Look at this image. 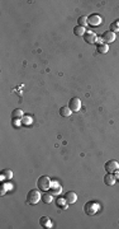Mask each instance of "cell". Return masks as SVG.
<instances>
[{
	"label": "cell",
	"mask_w": 119,
	"mask_h": 229,
	"mask_svg": "<svg viewBox=\"0 0 119 229\" xmlns=\"http://www.w3.org/2000/svg\"><path fill=\"white\" fill-rule=\"evenodd\" d=\"M39 200H42V194L39 192V188H33L31 190L27 195V202L31 205H36L39 202Z\"/></svg>",
	"instance_id": "6da1fadb"
},
{
	"label": "cell",
	"mask_w": 119,
	"mask_h": 229,
	"mask_svg": "<svg viewBox=\"0 0 119 229\" xmlns=\"http://www.w3.org/2000/svg\"><path fill=\"white\" fill-rule=\"evenodd\" d=\"M99 209H100V205H99L98 202H95V201H89V202H86L85 206H84V211H85L86 215L93 216V215H95V214L99 211Z\"/></svg>",
	"instance_id": "7a4b0ae2"
},
{
	"label": "cell",
	"mask_w": 119,
	"mask_h": 229,
	"mask_svg": "<svg viewBox=\"0 0 119 229\" xmlns=\"http://www.w3.org/2000/svg\"><path fill=\"white\" fill-rule=\"evenodd\" d=\"M51 183H52V181L50 180L48 176H41L37 181V186L41 191H48L51 187Z\"/></svg>",
	"instance_id": "3957f363"
},
{
	"label": "cell",
	"mask_w": 119,
	"mask_h": 229,
	"mask_svg": "<svg viewBox=\"0 0 119 229\" xmlns=\"http://www.w3.org/2000/svg\"><path fill=\"white\" fill-rule=\"evenodd\" d=\"M102 22H103V19L99 14H90L88 17V24L91 27H99L102 24Z\"/></svg>",
	"instance_id": "277c9868"
},
{
	"label": "cell",
	"mask_w": 119,
	"mask_h": 229,
	"mask_svg": "<svg viewBox=\"0 0 119 229\" xmlns=\"http://www.w3.org/2000/svg\"><path fill=\"white\" fill-rule=\"evenodd\" d=\"M69 107L72 112H79L81 108V99L77 98V97H74L69 101Z\"/></svg>",
	"instance_id": "5b68a950"
},
{
	"label": "cell",
	"mask_w": 119,
	"mask_h": 229,
	"mask_svg": "<svg viewBox=\"0 0 119 229\" xmlns=\"http://www.w3.org/2000/svg\"><path fill=\"white\" fill-rule=\"evenodd\" d=\"M104 168H105V170H107V173H114L115 170L119 169V163H118L117 160L112 159V160H108V162L105 163Z\"/></svg>",
	"instance_id": "8992f818"
},
{
	"label": "cell",
	"mask_w": 119,
	"mask_h": 229,
	"mask_svg": "<svg viewBox=\"0 0 119 229\" xmlns=\"http://www.w3.org/2000/svg\"><path fill=\"white\" fill-rule=\"evenodd\" d=\"M50 192L53 195V196H58V195H61V192H62V186L60 185L57 181H52V183H51V187H50Z\"/></svg>",
	"instance_id": "52a82bcc"
},
{
	"label": "cell",
	"mask_w": 119,
	"mask_h": 229,
	"mask_svg": "<svg viewBox=\"0 0 119 229\" xmlns=\"http://www.w3.org/2000/svg\"><path fill=\"white\" fill-rule=\"evenodd\" d=\"M103 41H104V43H113L114 41H115V33L114 32H112V31H107V32H104L103 33Z\"/></svg>",
	"instance_id": "ba28073f"
},
{
	"label": "cell",
	"mask_w": 119,
	"mask_h": 229,
	"mask_svg": "<svg viewBox=\"0 0 119 229\" xmlns=\"http://www.w3.org/2000/svg\"><path fill=\"white\" fill-rule=\"evenodd\" d=\"M64 197H65V200L69 205H72L77 201V195H76V192H74V191H69V192H66Z\"/></svg>",
	"instance_id": "9c48e42d"
},
{
	"label": "cell",
	"mask_w": 119,
	"mask_h": 229,
	"mask_svg": "<svg viewBox=\"0 0 119 229\" xmlns=\"http://www.w3.org/2000/svg\"><path fill=\"white\" fill-rule=\"evenodd\" d=\"M96 34H95V32H93V31H86V33L84 34V41L86 42V43H95V41H96Z\"/></svg>",
	"instance_id": "30bf717a"
},
{
	"label": "cell",
	"mask_w": 119,
	"mask_h": 229,
	"mask_svg": "<svg viewBox=\"0 0 119 229\" xmlns=\"http://www.w3.org/2000/svg\"><path fill=\"white\" fill-rule=\"evenodd\" d=\"M117 182V178L113 173H107V176H104V183L107 186H114Z\"/></svg>",
	"instance_id": "8fae6325"
},
{
	"label": "cell",
	"mask_w": 119,
	"mask_h": 229,
	"mask_svg": "<svg viewBox=\"0 0 119 229\" xmlns=\"http://www.w3.org/2000/svg\"><path fill=\"white\" fill-rule=\"evenodd\" d=\"M39 224H41L42 228H52V221L48 216H42L39 219Z\"/></svg>",
	"instance_id": "7c38bea8"
},
{
	"label": "cell",
	"mask_w": 119,
	"mask_h": 229,
	"mask_svg": "<svg viewBox=\"0 0 119 229\" xmlns=\"http://www.w3.org/2000/svg\"><path fill=\"white\" fill-rule=\"evenodd\" d=\"M60 114H61L62 117H70L72 114V111L70 109L69 106H62L61 108H60Z\"/></svg>",
	"instance_id": "4fadbf2b"
},
{
	"label": "cell",
	"mask_w": 119,
	"mask_h": 229,
	"mask_svg": "<svg viewBox=\"0 0 119 229\" xmlns=\"http://www.w3.org/2000/svg\"><path fill=\"white\" fill-rule=\"evenodd\" d=\"M56 205H57L60 209H62V210L67 209V202H66L65 197H57V200H56Z\"/></svg>",
	"instance_id": "5bb4252c"
},
{
	"label": "cell",
	"mask_w": 119,
	"mask_h": 229,
	"mask_svg": "<svg viewBox=\"0 0 119 229\" xmlns=\"http://www.w3.org/2000/svg\"><path fill=\"white\" fill-rule=\"evenodd\" d=\"M86 33V28L85 27H81V26H76L75 28H74V34L75 36H84Z\"/></svg>",
	"instance_id": "9a60e30c"
},
{
	"label": "cell",
	"mask_w": 119,
	"mask_h": 229,
	"mask_svg": "<svg viewBox=\"0 0 119 229\" xmlns=\"http://www.w3.org/2000/svg\"><path fill=\"white\" fill-rule=\"evenodd\" d=\"M24 116V112L21 108H15L12 112V119H22Z\"/></svg>",
	"instance_id": "2e32d148"
},
{
	"label": "cell",
	"mask_w": 119,
	"mask_h": 229,
	"mask_svg": "<svg viewBox=\"0 0 119 229\" xmlns=\"http://www.w3.org/2000/svg\"><path fill=\"white\" fill-rule=\"evenodd\" d=\"M52 200H53V195H52L51 192H45V194H42V201H43L45 204H51Z\"/></svg>",
	"instance_id": "e0dca14e"
},
{
	"label": "cell",
	"mask_w": 119,
	"mask_h": 229,
	"mask_svg": "<svg viewBox=\"0 0 119 229\" xmlns=\"http://www.w3.org/2000/svg\"><path fill=\"white\" fill-rule=\"evenodd\" d=\"M4 178H7V180L13 178V170L12 169H4L2 172V180H4Z\"/></svg>",
	"instance_id": "ac0fdd59"
},
{
	"label": "cell",
	"mask_w": 119,
	"mask_h": 229,
	"mask_svg": "<svg viewBox=\"0 0 119 229\" xmlns=\"http://www.w3.org/2000/svg\"><path fill=\"white\" fill-rule=\"evenodd\" d=\"M77 23H79V26H81V27H86V26H88V17H86V15L79 17Z\"/></svg>",
	"instance_id": "d6986e66"
},
{
	"label": "cell",
	"mask_w": 119,
	"mask_h": 229,
	"mask_svg": "<svg viewBox=\"0 0 119 229\" xmlns=\"http://www.w3.org/2000/svg\"><path fill=\"white\" fill-rule=\"evenodd\" d=\"M109 31H112V32H114V33L119 32V19H117V21H114V22L110 24V29H109Z\"/></svg>",
	"instance_id": "ffe728a7"
},
{
	"label": "cell",
	"mask_w": 119,
	"mask_h": 229,
	"mask_svg": "<svg viewBox=\"0 0 119 229\" xmlns=\"http://www.w3.org/2000/svg\"><path fill=\"white\" fill-rule=\"evenodd\" d=\"M109 51V46L107 43H103L100 46H98V52L99 53H107Z\"/></svg>",
	"instance_id": "44dd1931"
},
{
	"label": "cell",
	"mask_w": 119,
	"mask_h": 229,
	"mask_svg": "<svg viewBox=\"0 0 119 229\" xmlns=\"http://www.w3.org/2000/svg\"><path fill=\"white\" fill-rule=\"evenodd\" d=\"M12 125L14 127H21L23 124H22V119H12Z\"/></svg>",
	"instance_id": "7402d4cb"
},
{
	"label": "cell",
	"mask_w": 119,
	"mask_h": 229,
	"mask_svg": "<svg viewBox=\"0 0 119 229\" xmlns=\"http://www.w3.org/2000/svg\"><path fill=\"white\" fill-rule=\"evenodd\" d=\"M22 124H23L24 126L31 125V124H32V117H29V116H23V117H22Z\"/></svg>",
	"instance_id": "603a6c76"
},
{
	"label": "cell",
	"mask_w": 119,
	"mask_h": 229,
	"mask_svg": "<svg viewBox=\"0 0 119 229\" xmlns=\"http://www.w3.org/2000/svg\"><path fill=\"white\" fill-rule=\"evenodd\" d=\"M7 191H8V190H7V187H5V185H4V183L0 185V196H4Z\"/></svg>",
	"instance_id": "cb8c5ba5"
},
{
	"label": "cell",
	"mask_w": 119,
	"mask_h": 229,
	"mask_svg": "<svg viewBox=\"0 0 119 229\" xmlns=\"http://www.w3.org/2000/svg\"><path fill=\"white\" fill-rule=\"evenodd\" d=\"M95 43H96V46H100V45H103V43H104V41H103V37H96V41H95Z\"/></svg>",
	"instance_id": "d4e9b609"
},
{
	"label": "cell",
	"mask_w": 119,
	"mask_h": 229,
	"mask_svg": "<svg viewBox=\"0 0 119 229\" xmlns=\"http://www.w3.org/2000/svg\"><path fill=\"white\" fill-rule=\"evenodd\" d=\"M4 185H5L7 190H12V185H10V183H4Z\"/></svg>",
	"instance_id": "484cf974"
},
{
	"label": "cell",
	"mask_w": 119,
	"mask_h": 229,
	"mask_svg": "<svg viewBox=\"0 0 119 229\" xmlns=\"http://www.w3.org/2000/svg\"><path fill=\"white\" fill-rule=\"evenodd\" d=\"M114 176H115V178H118V180H119V169H118V170H115V175H114Z\"/></svg>",
	"instance_id": "4316f807"
}]
</instances>
